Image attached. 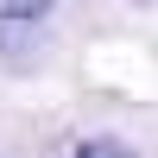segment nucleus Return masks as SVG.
I'll return each instance as SVG.
<instances>
[{
  "label": "nucleus",
  "instance_id": "1",
  "mask_svg": "<svg viewBox=\"0 0 158 158\" xmlns=\"http://www.w3.org/2000/svg\"><path fill=\"white\" fill-rule=\"evenodd\" d=\"M0 13L19 19V25H32V19H44V13H51V0H0Z\"/></svg>",
  "mask_w": 158,
  "mask_h": 158
},
{
  "label": "nucleus",
  "instance_id": "2",
  "mask_svg": "<svg viewBox=\"0 0 158 158\" xmlns=\"http://www.w3.org/2000/svg\"><path fill=\"white\" fill-rule=\"evenodd\" d=\"M70 158H133V152H127L120 139H82V146H76Z\"/></svg>",
  "mask_w": 158,
  "mask_h": 158
}]
</instances>
